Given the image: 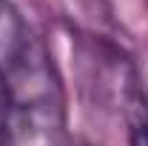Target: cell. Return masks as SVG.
<instances>
[{"label": "cell", "mask_w": 148, "mask_h": 146, "mask_svg": "<svg viewBox=\"0 0 148 146\" xmlns=\"http://www.w3.org/2000/svg\"><path fill=\"white\" fill-rule=\"evenodd\" d=\"M123 117L128 126V146H148V95L143 92L134 69L123 83Z\"/></svg>", "instance_id": "obj_1"}]
</instances>
